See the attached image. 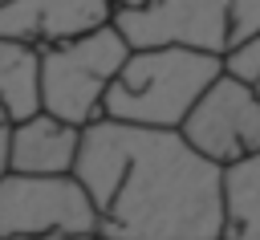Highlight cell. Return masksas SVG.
Returning <instances> with one entry per match:
<instances>
[{"label":"cell","mask_w":260,"mask_h":240,"mask_svg":"<svg viewBox=\"0 0 260 240\" xmlns=\"http://www.w3.org/2000/svg\"><path fill=\"white\" fill-rule=\"evenodd\" d=\"M73 175L98 207V240H223V167L179 130L93 118Z\"/></svg>","instance_id":"6da1fadb"},{"label":"cell","mask_w":260,"mask_h":240,"mask_svg":"<svg viewBox=\"0 0 260 240\" xmlns=\"http://www.w3.org/2000/svg\"><path fill=\"white\" fill-rule=\"evenodd\" d=\"M219 73H223L219 53L183 49V45L130 49L102 98V118L179 130V122L187 118L195 98Z\"/></svg>","instance_id":"7a4b0ae2"},{"label":"cell","mask_w":260,"mask_h":240,"mask_svg":"<svg viewBox=\"0 0 260 240\" xmlns=\"http://www.w3.org/2000/svg\"><path fill=\"white\" fill-rule=\"evenodd\" d=\"M126 53H130V45L114 28V20L93 33H81L73 41L41 49V110H49L73 126L102 118V98H106L114 73L122 69Z\"/></svg>","instance_id":"3957f363"},{"label":"cell","mask_w":260,"mask_h":240,"mask_svg":"<svg viewBox=\"0 0 260 240\" xmlns=\"http://www.w3.org/2000/svg\"><path fill=\"white\" fill-rule=\"evenodd\" d=\"M98 240V207L69 175H0V240Z\"/></svg>","instance_id":"277c9868"},{"label":"cell","mask_w":260,"mask_h":240,"mask_svg":"<svg viewBox=\"0 0 260 240\" xmlns=\"http://www.w3.org/2000/svg\"><path fill=\"white\" fill-rule=\"evenodd\" d=\"M179 134L207 155L211 163L228 167L244 155L260 151V98L248 81L219 73L179 122Z\"/></svg>","instance_id":"5b68a950"},{"label":"cell","mask_w":260,"mask_h":240,"mask_svg":"<svg viewBox=\"0 0 260 240\" xmlns=\"http://www.w3.org/2000/svg\"><path fill=\"white\" fill-rule=\"evenodd\" d=\"M114 28L130 49L183 45L203 53L228 49V0H146L142 8L114 12Z\"/></svg>","instance_id":"8992f818"},{"label":"cell","mask_w":260,"mask_h":240,"mask_svg":"<svg viewBox=\"0 0 260 240\" xmlns=\"http://www.w3.org/2000/svg\"><path fill=\"white\" fill-rule=\"evenodd\" d=\"M114 20V0H0V37L37 49L73 41Z\"/></svg>","instance_id":"52a82bcc"},{"label":"cell","mask_w":260,"mask_h":240,"mask_svg":"<svg viewBox=\"0 0 260 240\" xmlns=\"http://www.w3.org/2000/svg\"><path fill=\"white\" fill-rule=\"evenodd\" d=\"M81 126L37 110L8 126V171L20 175H69L77 159Z\"/></svg>","instance_id":"ba28073f"},{"label":"cell","mask_w":260,"mask_h":240,"mask_svg":"<svg viewBox=\"0 0 260 240\" xmlns=\"http://www.w3.org/2000/svg\"><path fill=\"white\" fill-rule=\"evenodd\" d=\"M0 106L8 122L41 110V49L16 37H0Z\"/></svg>","instance_id":"9c48e42d"},{"label":"cell","mask_w":260,"mask_h":240,"mask_svg":"<svg viewBox=\"0 0 260 240\" xmlns=\"http://www.w3.org/2000/svg\"><path fill=\"white\" fill-rule=\"evenodd\" d=\"M223 240H260V151L223 167Z\"/></svg>","instance_id":"30bf717a"},{"label":"cell","mask_w":260,"mask_h":240,"mask_svg":"<svg viewBox=\"0 0 260 240\" xmlns=\"http://www.w3.org/2000/svg\"><path fill=\"white\" fill-rule=\"evenodd\" d=\"M219 65H223L228 77H240V81L256 85V77H260V37H248V41L228 45L219 53Z\"/></svg>","instance_id":"8fae6325"},{"label":"cell","mask_w":260,"mask_h":240,"mask_svg":"<svg viewBox=\"0 0 260 240\" xmlns=\"http://www.w3.org/2000/svg\"><path fill=\"white\" fill-rule=\"evenodd\" d=\"M260 37V0H228V45Z\"/></svg>","instance_id":"7c38bea8"},{"label":"cell","mask_w":260,"mask_h":240,"mask_svg":"<svg viewBox=\"0 0 260 240\" xmlns=\"http://www.w3.org/2000/svg\"><path fill=\"white\" fill-rule=\"evenodd\" d=\"M8 114H4V106H0V175L8 171Z\"/></svg>","instance_id":"4fadbf2b"},{"label":"cell","mask_w":260,"mask_h":240,"mask_svg":"<svg viewBox=\"0 0 260 240\" xmlns=\"http://www.w3.org/2000/svg\"><path fill=\"white\" fill-rule=\"evenodd\" d=\"M146 0H114V12H126V8H142Z\"/></svg>","instance_id":"5bb4252c"},{"label":"cell","mask_w":260,"mask_h":240,"mask_svg":"<svg viewBox=\"0 0 260 240\" xmlns=\"http://www.w3.org/2000/svg\"><path fill=\"white\" fill-rule=\"evenodd\" d=\"M252 89H256V98H260V77H256V85H252Z\"/></svg>","instance_id":"9a60e30c"}]
</instances>
